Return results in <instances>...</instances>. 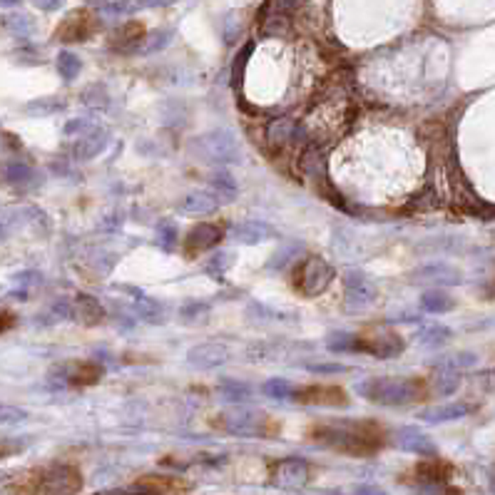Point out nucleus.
I'll list each match as a JSON object with an SVG mask.
<instances>
[{"instance_id":"1","label":"nucleus","mask_w":495,"mask_h":495,"mask_svg":"<svg viewBox=\"0 0 495 495\" xmlns=\"http://www.w3.org/2000/svg\"><path fill=\"white\" fill-rule=\"evenodd\" d=\"M309 441L326 446L343 456L354 458H369L376 456L388 443V433L378 421L371 418H338L326 421V423H316L309 428Z\"/></svg>"},{"instance_id":"2","label":"nucleus","mask_w":495,"mask_h":495,"mask_svg":"<svg viewBox=\"0 0 495 495\" xmlns=\"http://www.w3.org/2000/svg\"><path fill=\"white\" fill-rule=\"evenodd\" d=\"M356 391L378 406H409L428 396L430 383L411 376H371L359 381Z\"/></svg>"},{"instance_id":"3","label":"nucleus","mask_w":495,"mask_h":495,"mask_svg":"<svg viewBox=\"0 0 495 495\" xmlns=\"http://www.w3.org/2000/svg\"><path fill=\"white\" fill-rule=\"evenodd\" d=\"M82 488V475L75 466H50L33 473L27 495H75Z\"/></svg>"},{"instance_id":"4","label":"nucleus","mask_w":495,"mask_h":495,"mask_svg":"<svg viewBox=\"0 0 495 495\" xmlns=\"http://www.w3.org/2000/svg\"><path fill=\"white\" fill-rule=\"evenodd\" d=\"M190 150L204 162L212 164H232L242 159V147L237 137L227 130L207 132V135H199L190 142Z\"/></svg>"},{"instance_id":"5","label":"nucleus","mask_w":495,"mask_h":495,"mask_svg":"<svg viewBox=\"0 0 495 495\" xmlns=\"http://www.w3.org/2000/svg\"><path fill=\"white\" fill-rule=\"evenodd\" d=\"M334 282V267L322 256H304L291 269V286L301 296H319L324 294Z\"/></svg>"},{"instance_id":"6","label":"nucleus","mask_w":495,"mask_h":495,"mask_svg":"<svg viewBox=\"0 0 495 495\" xmlns=\"http://www.w3.org/2000/svg\"><path fill=\"white\" fill-rule=\"evenodd\" d=\"M406 341L398 331L388 326H366L356 334V354H371L376 359H398Z\"/></svg>"},{"instance_id":"7","label":"nucleus","mask_w":495,"mask_h":495,"mask_svg":"<svg viewBox=\"0 0 495 495\" xmlns=\"http://www.w3.org/2000/svg\"><path fill=\"white\" fill-rule=\"evenodd\" d=\"M98 18L90 11L80 8V11H72L70 15H65V20L58 25L55 30V40L60 43H82V40H90L95 33H98Z\"/></svg>"},{"instance_id":"8","label":"nucleus","mask_w":495,"mask_h":495,"mask_svg":"<svg viewBox=\"0 0 495 495\" xmlns=\"http://www.w3.org/2000/svg\"><path fill=\"white\" fill-rule=\"evenodd\" d=\"M296 403L301 406H329V409H343L348 406V396L341 386H301L291 393Z\"/></svg>"},{"instance_id":"9","label":"nucleus","mask_w":495,"mask_h":495,"mask_svg":"<svg viewBox=\"0 0 495 495\" xmlns=\"http://www.w3.org/2000/svg\"><path fill=\"white\" fill-rule=\"evenodd\" d=\"M376 299V286L366 274L361 272H348L346 274V299L343 306L348 309V314H361L366 311Z\"/></svg>"},{"instance_id":"10","label":"nucleus","mask_w":495,"mask_h":495,"mask_svg":"<svg viewBox=\"0 0 495 495\" xmlns=\"http://www.w3.org/2000/svg\"><path fill=\"white\" fill-rule=\"evenodd\" d=\"M232 359V346L224 341H202L190 348L187 361L197 369H219Z\"/></svg>"},{"instance_id":"11","label":"nucleus","mask_w":495,"mask_h":495,"mask_svg":"<svg viewBox=\"0 0 495 495\" xmlns=\"http://www.w3.org/2000/svg\"><path fill=\"white\" fill-rule=\"evenodd\" d=\"M267 137H269V145H272L274 150L296 147L299 142L309 140L304 127H301L296 120H291V117H277V120L269 122Z\"/></svg>"},{"instance_id":"12","label":"nucleus","mask_w":495,"mask_h":495,"mask_svg":"<svg viewBox=\"0 0 495 495\" xmlns=\"http://www.w3.org/2000/svg\"><path fill=\"white\" fill-rule=\"evenodd\" d=\"M224 239V232L219 224H212V222H202L197 227H192L185 237V251L187 256H197V254H204V251H212L219 242Z\"/></svg>"},{"instance_id":"13","label":"nucleus","mask_w":495,"mask_h":495,"mask_svg":"<svg viewBox=\"0 0 495 495\" xmlns=\"http://www.w3.org/2000/svg\"><path fill=\"white\" fill-rule=\"evenodd\" d=\"M103 366L98 361H72L67 364V371H62V378H65L67 386L72 388H87V386H95V383L103 378Z\"/></svg>"},{"instance_id":"14","label":"nucleus","mask_w":495,"mask_h":495,"mask_svg":"<svg viewBox=\"0 0 495 495\" xmlns=\"http://www.w3.org/2000/svg\"><path fill=\"white\" fill-rule=\"evenodd\" d=\"M411 282L423 284V286H456V284L463 282V277L456 267H448V264H428V267L411 274Z\"/></svg>"},{"instance_id":"15","label":"nucleus","mask_w":495,"mask_h":495,"mask_svg":"<svg viewBox=\"0 0 495 495\" xmlns=\"http://www.w3.org/2000/svg\"><path fill=\"white\" fill-rule=\"evenodd\" d=\"M107 147V132L103 127H93L90 132L72 140V154L75 159H93Z\"/></svg>"},{"instance_id":"16","label":"nucleus","mask_w":495,"mask_h":495,"mask_svg":"<svg viewBox=\"0 0 495 495\" xmlns=\"http://www.w3.org/2000/svg\"><path fill=\"white\" fill-rule=\"evenodd\" d=\"M145 35H147L145 25L140 20H130L114 30V35L110 38V48L120 50V53H130L132 48H137L145 40Z\"/></svg>"},{"instance_id":"17","label":"nucleus","mask_w":495,"mask_h":495,"mask_svg":"<svg viewBox=\"0 0 495 495\" xmlns=\"http://www.w3.org/2000/svg\"><path fill=\"white\" fill-rule=\"evenodd\" d=\"M219 199L212 192H190L187 197H182L180 202V212L187 217H204V214L217 212Z\"/></svg>"},{"instance_id":"18","label":"nucleus","mask_w":495,"mask_h":495,"mask_svg":"<svg viewBox=\"0 0 495 495\" xmlns=\"http://www.w3.org/2000/svg\"><path fill=\"white\" fill-rule=\"evenodd\" d=\"M269 237H274V229L264 222H256V219H246V222L235 224V229H232V239L239 244H259V242H267Z\"/></svg>"},{"instance_id":"19","label":"nucleus","mask_w":495,"mask_h":495,"mask_svg":"<svg viewBox=\"0 0 495 495\" xmlns=\"http://www.w3.org/2000/svg\"><path fill=\"white\" fill-rule=\"evenodd\" d=\"M453 468L451 463L446 461H438V458H430V461H423L418 463L414 468V475L416 480H421L423 485H433V483H446L448 478H451Z\"/></svg>"},{"instance_id":"20","label":"nucleus","mask_w":495,"mask_h":495,"mask_svg":"<svg viewBox=\"0 0 495 495\" xmlns=\"http://www.w3.org/2000/svg\"><path fill=\"white\" fill-rule=\"evenodd\" d=\"M72 316H77L85 326H98V324L105 322V309L100 306L98 299L87 294H80L72 304Z\"/></svg>"},{"instance_id":"21","label":"nucleus","mask_w":495,"mask_h":495,"mask_svg":"<svg viewBox=\"0 0 495 495\" xmlns=\"http://www.w3.org/2000/svg\"><path fill=\"white\" fill-rule=\"evenodd\" d=\"M3 180H6V185L15 187V190H30L33 185H38V174H35L33 167H27L22 162H8Z\"/></svg>"},{"instance_id":"22","label":"nucleus","mask_w":495,"mask_h":495,"mask_svg":"<svg viewBox=\"0 0 495 495\" xmlns=\"http://www.w3.org/2000/svg\"><path fill=\"white\" fill-rule=\"evenodd\" d=\"M421 306H423L428 314H446V311H451L453 306H456V301H453V296L448 294V291L428 289V291H423V296H421Z\"/></svg>"},{"instance_id":"23","label":"nucleus","mask_w":495,"mask_h":495,"mask_svg":"<svg viewBox=\"0 0 495 495\" xmlns=\"http://www.w3.org/2000/svg\"><path fill=\"white\" fill-rule=\"evenodd\" d=\"M468 414V403H448V406H438L423 414V421L430 423H443V421H456Z\"/></svg>"},{"instance_id":"24","label":"nucleus","mask_w":495,"mask_h":495,"mask_svg":"<svg viewBox=\"0 0 495 495\" xmlns=\"http://www.w3.org/2000/svg\"><path fill=\"white\" fill-rule=\"evenodd\" d=\"M326 348L334 354H356V334L331 331L326 336Z\"/></svg>"},{"instance_id":"25","label":"nucleus","mask_w":495,"mask_h":495,"mask_svg":"<svg viewBox=\"0 0 495 495\" xmlns=\"http://www.w3.org/2000/svg\"><path fill=\"white\" fill-rule=\"evenodd\" d=\"M55 65H58V72L62 75V80H75L82 70V60L75 53H70V50H62V53L58 55Z\"/></svg>"},{"instance_id":"26","label":"nucleus","mask_w":495,"mask_h":495,"mask_svg":"<svg viewBox=\"0 0 495 495\" xmlns=\"http://www.w3.org/2000/svg\"><path fill=\"white\" fill-rule=\"evenodd\" d=\"M209 311H212V306H209L207 301H187L180 309V319L185 324H199L207 319Z\"/></svg>"},{"instance_id":"27","label":"nucleus","mask_w":495,"mask_h":495,"mask_svg":"<svg viewBox=\"0 0 495 495\" xmlns=\"http://www.w3.org/2000/svg\"><path fill=\"white\" fill-rule=\"evenodd\" d=\"M458 386H461V376H458V371H446V369L435 371V383H433L435 393L448 396V393H453Z\"/></svg>"},{"instance_id":"28","label":"nucleus","mask_w":495,"mask_h":495,"mask_svg":"<svg viewBox=\"0 0 495 495\" xmlns=\"http://www.w3.org/2000/svg\"><path fill=\"white\" fill-rule=\"evenodd\" d=\"M62 107H65V100L62 98H40L27 103L25 110L30 114H50V112H60Z\"/></svg>"},{"instance_id":"29","label":"nucleus","mask_w":495,"mask_h":495,"mask_svg":"<svg viewBox=\"0 0 495 495\" xmlns=\"http://www.w3.org/2000/svg\"><path fill=\"white\" fill-rule=\"evenodd\" d=\"M154 239H157V244L162 246V249H172L174 242H177V227H174V222H169V219H162V222L157 224V232H154Z\"/></svg>"},{"instance_id":"30","label":"nucleus","mask_w":495,"mask_h":495,"mask_svg":"<svg viewBox=\"0 0 495 495\" xmlns=\"http://www.w3.org/2000/svg\"><path fill=\"white\" fill-rule=\"evenodd\" d=\"M140 485H145V488L150 490H164V493H174L177 488H185V483H180V480L174 478H162V475H147V478H142Z\"/></svg>"},{"instance_id":"31","label":"nucleus","mask_w":495,"mask_h":495,"mask_svg":"<svg viewBox=\"0 0 495 495\" xmlns=\"http://www.w3.org/2000/svg\"><path fill=\"white\" fill-rule=\"evenodd\" d=\"M475 364V356L473 354H453V356H446L435 364V369H446V371H463V369H470Z\"/></svg>"},{"instance_id":"32","label":"nucleus","mask_w":495,"mask_h":495,"mask_svg":"<svg viewBox=\"0 0 495 495\" xmlns=\"http://www.w3.org/2000/svg\"><path fill=\"white\" fill-rule=\"evenodd\" d=\"M261 391L267 393V396H272V398H291L294 386H291L286 378H269V381H264Z\"/></svg>"},{"instance_id":"33","label":"nucleus","mask_w":495,"mask_h":495,"mask_svg":"<svg viewBox=\"0 0 495 495\" xmlns=\"http://www.w3.org/2000/svg\"><path fill=\"white\" fill-rule=\"evenodd\" d=\"M451 338V331H448L446 326H428L421 331V341L425 343V346L435 348V346H443V343Z\"/></svg>"},{"instance_id":"34","label":"nucleus","mask_w":495,"mask_h":495,"mask_svg":"<svg viewBox=\"0 0 495 495\" xmlns=\"http://www.w3.org/2000/svg\"><path fill=\"white\" fill-rule=\"evenodd\" d=\"M406 443H409V446L414 448L416 453H425V456H435L433 443H430L428 438H423V435H421V433H416V430H406Z\"/></svg>"},{"instance_id":"35","label":"nucleus","mask_w":495,"mask_h":495,"mask_svg":"<svg viewBox=\"0 0 495 495\" xmlns=\"http://www.w3.org/2000/svg\"><path fill=\"white\" fill-rule=\"evenodd\" d=\"M93 127H98L93 120H85V117H77V120H70L65 125V137L67 140H77L80 135H85V132H90Z\"/></svg>"},{"instance_id":"36","label":"nucleus","mask_w":495,"mask_h":495,"mask_svg":"<svg viewBox=\"0 0 495 495\" xmlns=\"http://www.w3.org/2000/svg\"><path fill=\"white\" fill-rule=\"evenodd\" d=\"M222 393L227 398H232V401H242V398L249 396V386H246V383H239V381H224Z\"/></svg>"},{"instance_id":"37","label":"nucleus","mask_w":495,"mask_h":495,"mask_svg":"<svg viewBox=\"0 0 495 495\" xmlns=\"http://www.w3.org/2000/svg\"><path fill=\"white\" fill-rule=\"evenodd\" d=\"M3 22H6L15 35H27L30 30H33V22H30V18H25V15H8Z\"/></svg>"},{"instance_id":"38","label":"nucleus","mask_w":495,"mask_h":495,"mask_svg":"<svg viewBox=\"0 0 495 495\" xmlns=\"http://www.w3.org/2000/svg\"><path fill=\"white\" fill-rule=\"evenodd\" d=\"M25 418L20 409H13V406H3L0 403V423H18V421Z\"/></svg>"},{"instance_id":"39","label":"nucleus","mask_w":495,"mask_h":495,"mask_svg":"<svg viewBox=\"0 0 495 495\" xmlns=\"http://www.w3.org/2000/svg\"><path fill=\"white\" fill-rule=\"evenodd\" d=\"M167 43H169V33L159 30V33H154V38H150V43H147V48H145V53H157V50H162Z\"/></svg>"},{"instance_id":"40","label":"nucleus","mask_w":495,"mask_h":495,"mask_svg":"<svg viewBox=\"0 0 495 495\" xmlns=\"http://www.w3.org/2000/svg\"><path fill=\"white\" fill-rule=\"evenodd\" d=\"M309 371H316V374H343L348 369L343 364H309Z\"/></svg>"},{"instance_id":"41","label":"nucleus","mask_w":495,"mask_h":495,"mask_svg":"<svg viewBox=\"0 0 495 495\" xmlns=\"http://www.w3.org/2000/svg\"><path fill=\"white\" fill-rule=\"evenodd\" d=\"M15 324V316L13 314H6V311H0V334L3 331H8V329Z\"/></svg>"},{"instance_id":"42","label":"nucleus","mask_w":495,"mask_h":495,"mask_svg":"<svg viewBox=\"0 0 495 495\" xmlns=\"http://www.w3.org/2000/svg\"><path fill=\"white\" fill-rule=\"evenodd\" d=\"M33 3L43 11H55V8H60L62 0H33Z\"/></svg>"},{"instance_id":"43","label":"nucleus","mask_w":495,"mask_h":495,"mask_svg":"<svg viewBox=\"0 0 495 495\" xmlns=\"http://www.w3.org/2000/svg\"><path fill=\"white\" fill-rule=\"evenodd\" d=\"M142 6L147 8H162V6H169V3H174V0H140Z\"/></svg>"},{"instance_id":"44","label":"nucleus","mask_w":495,"mask_h":495,"mask_svg":"<svg viewBox=\"0 0 495 495\" xmlns=\"http://www.w3.org/2000/svg\"><path fill=\"white\" fill-rule=\"evenodd\" d=\"M18 3H20V0H0V6L3 8H13V6H18Z\"/></svg>"}]
</instances>
